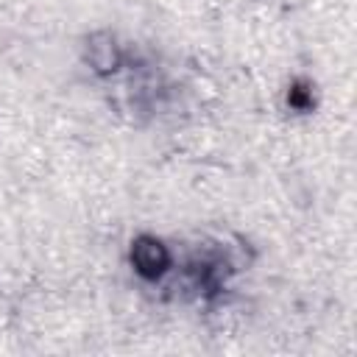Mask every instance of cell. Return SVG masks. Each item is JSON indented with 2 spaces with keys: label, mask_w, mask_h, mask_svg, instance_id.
Returning a JSON list of instances; mask_svg holds the SVG:
<instances>
[{
  "label": "cell",
  "mask_w": 357,
  "mask_h": 357,
  "mask_svg": "<svg viewBox=\"0 0 357 357\" xmlns=\"http://www.w3.org/2000/svg\"><path fill=\"white\" fill-rule=\"evenodd\" d=\"M131 265L142 279H162L173 265V254L159 237L142 234L131 243Z\"/></svg>",
  "instance_id": "6da1fadb"
},
{
  "label": "cell",
  "mask_w": 357,
  "mask_h": 357,
  "mask_svg": "<svg viewBox=\"0 0 357 357\" xmlns=\"http://www.w3.org/2000/svg\"><path fill=\"white\" fill-rule=\"evenodd\" d=\"M120 61H123V50H120L117 39L109 31H98L86 39V64L95 73L109 75L120 67Z\"/></svg>",
  "instance_id": "7a4b0ae2"
}]
</instances>
